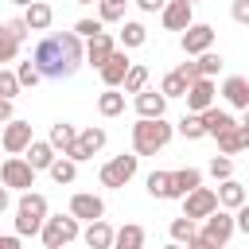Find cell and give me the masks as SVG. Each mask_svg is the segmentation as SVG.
<instances>
[{
	"label": "cell",
	"instance_id": "8fae6325",
	"mask_svg": "<svg viewBox=\"0 0 249 249\" xmlns=\"http://www.w3.org/2000/svg\"><path fill=\"white\" fill-rule=\"evenodd\" d=\"M70 218H78V222H97V218H105V198H101V195H89V191H78V195L70 198Z\"/></svg>",
	"mask_w": 249,
	"mask_h": 249
},
{
	"label": "cell",
	"instance_id": "e0dca14e",
	"mask_svg": "<svg viewBox=\"0 0 249 249\" xmlns=\"http://www.w3.org/2000/svg\"><path fill=\"white\" fill-rule=\"evenodd\" d=\"M160 19H163L167 31H187V27L195 23V8H187V4H179V0H167V4L160 8Z\"/></svg>",
	"mask_w": 249,
	"mask_h": 249
},
{
	"label": "cell",
	"instance_id": "7402d4cb",
	"mask_svg": "<svg viewBox=\"0 0 249 249\" xmlns=\"http://www.w3.org/2000/svg\"><path fill=\"white\" fill-rule=\"evenodd\" d=\"M198 121H202V132H206V136H218V132H226L230 124H237V117H233V113H226V109H218V105L202 109V113H198Z\"/></svg>",
	"mask_w": 249,
	"mask_h": 249
},
{
	"label": "cell",
	"instance_id": "3957f363",
	"mask_svg": "<svg viewBox=\"0 0 249 249\" xmlns=\"http://www.w3.org/2000/svg\"><path fill=\"white\" fill-rule=\"evenodd\" d=\"M47 218V198L39 191H23L16 202V237H35Z\"/></svg>",
	"mask_w": 249,
	"mask_h": 249
},
{
	"label": "cell",
	"instance_id": "f6af8a7d",
	"mask_svg": "<svg viewBox=\"0 0 249 249\" xmlns=\"http://www.w3.org/2000/svg\"><path fill=\"white\" fill-rule=\"evenodd\" d=\"M187 249H222L218 241H210V237H202V233H195L191 241H187Z\"/></svg>",
	"mask_w": 249,
	"mask_h": 249
},
{
	"label": "cell",
	"instance_id": "ab89813d",
	"mask_svg": "<svg viewBox=\"0 0 249 249\" xmlns=\"http://www.w3.org/2000/svg\"><path fill=\"white\" fill-rule=\"evenodd\" d=\"M210 175H214L218 183H222V179H233V160H230V156H214V160H210Z\"/></svg>",
	"mask_w": 249,
	"mask_h": 249
},
{
	"label": "cell",
	"instance_id": "5b68a950",
	"mask_svg": "<svg viewBox=\"0 0 249 249\" xmlns=\"http://www.w3.org/2000/svg\"><path fill=\"white\" fill-rule=\"evenodd\" d=\"M78 233H82V226H78V218H70V214L43 218V230H39V237H43L47 249H62V245H70Z\"/></svg>",
	"mask_w": 249,
	"mask_h": 249
},
{
	"label": "cell",
	"instance_id": "30bf717a",
	"mask_svg": "<svg viewBox=\"0 0 249 249\" xmlns=\"http://www.w3.org/2000/svg\"><path fill=\"white\" fill-rule=\"evenodd\" d=\"M179 202H183V218H191V222H195V218H206V214L218 210V198H214L210 187H195V191L183 195Z\"/></svg>",
	"mask_w": 249,
	"mask_h": 249
},
{
	"label": "cell",
	"instance_id": "484cf974",
	"mask_svg": "<svg viewBox=\"0 0 249 249\" xmlns=\"http://www.w3.org/2000/svg\"><path fill=\"white\" fill-rule=\"evenodd\" d=\"M74 140H78V128H74L70 121H54V124H51V136H47V144H51L54 152H62V156H66V152L74 148Z\"/></svg>",
	"mask_w": 249,
	"mask_h": 249
},
{
	"label": "cell",
	"instance_id": "ac0fdd59",
	"mask_svg": "<svg viewBox=\"0 0 249 249\" xmlns=\"http://www.w3.org/2000/svg\"><path fill=\"white\" fill-rule=\"evenodd\" d=\"M183 97H187V113H202V109H210V105H214V78H198V82H191Z\"/></svg>",
	"mask_w": 249,
	"mask_h": 249
},
{
	"label": "cell",
	"instance_id": "d4e9b609",
	"mask_svg": "<svg viewBox=\"0 0 249 249\" xmlns=\"http://www.w3.org/2000/svg\"><path fill=\"white\" fill-rule=\"evenodd\" d=\"M78 237H82L89 249H109V245H113V226H109L105 218H97V222H89Z\"/></svg>",
	"mask_w": 249,
	"mask_h": 249
},
{
	"label": "cell",
	"instance_id": "b9f144b4",
	"mask_svg": "<svg viewBox=\"0 0 249 249\" xmlns=\"http://www.w3.org/2000/svg\"><path fill=\"white\" fill-rule=\"evenodd\" d=\"M97 31H105L101 19H78V23H74V35H78V39H93Z\"/></svg>",
	"mask_w": 249,
	"mask_h": 249
},
{
	"label": "cell",
	"instance_id": "44dd1931",
	"mask_svg": "<svg viewBox=\"0 0 249 249\" xmlns=\"http://www.w3.org/2000/svg\"><path fill=\"white\" fill-rule=\"evenodd\" d=\"M222 97H226L233 109H249V78L230 74V78L222 82Z\"/></svg>",
	"mask_w": 249,
	"mask_h": 249
},
{
	"label": "cell",
	"instance_id": "7dc6e473",
	"mask_svg": "<svg viewBox=\"0 0 249 249\" xmlns=\"http://www.w3.org/2000/svg\"><path fill=\"white\" fill-rule=\"evenodd\" d=\"M163 4H167V0H136V8H140V12H160Z\"/></svg>",
	"mask_w": 249,
	"mask_h": 249
},
{
	"label": "cell",
	"instance_id": "681fc988",
	"mask_svg": "<svg viewBox=\"0 0 249 249\" xmlns=\"http://www.w3.org/2000/svg\"><path fill=\"white\" fill-rule=\"evenodd\" d=\"M0 249H23V245H19V237H16V233H12V237H4V233H0Z\"/></svg>",
	"mask_w": 249,
	"mask_h": 249
},
{
	"label": "cell",
	"instance_id": "db71d44e",
	"mask_svg": "<svg viewBox=\"0 0 249 249\" xmlns=\"http://www.w3.org/2000/svg\"><path fill=\"white\" fill-rule=\"evenodd\" d=\"M179 4H187V8H195V4H198V0H179Z\"/></svg>",
	"mask_w": 249,
	"mask_h": 249
},
{
	"label": "cell",
	"instance_id": "836d02e7",
	"mask_svg": "<svg viewBox=\"0 0 249 249\" xmlns=\"http://www.w3.org/2000/svg\"><path fill=\"white\" fill-rule=\"evenodd\" d=\"M97 19H101V27L105 23H121L124 19V4L121 0H97Z\"/></svg>",
	"mask_w": 249,
	"mask_h": 249
},
{
	"label": "cell",
	"instance_id": "f907efd6",
	"mask_svg": "<svg viewBox=\"0 0 249 249\" xmlns=\"http://www.w3.org/2000/svg\"><path fill=\"white\" fill-rule=\"evenodd\" d=\"M8 206H12V191H8V187H0V214H4Z\"/></svg>",
	"mask_w": 249,
	"mask_h": 249
},
{
	"label": "cell",
	"instance_id": "d590c367",
	"mask_svg": "<svg viewBox=\"0 0 249 249\" xmlns=\"http://www.w3.org/2000/svg\"><path fill=\"white\" fill-rule=\"evenodd\" d=\"M195 66H198V78H214L226 62H222V54H214V51H206V54H198L195 58Z\"/></svg>",
	"mask_w": 249,
	"mask_h": 249
},
{
	"label": "cell",
	"instance_id": "8992f818",
	"mask_svg": "<svg viewBox=\"0 0 249 249\" xmlns=\"http://www.w3.org/2000/svg\"><path fill=\"white\" fill-rule=\"evenodd\" d=\"M0 187H8V191H31L35 187V171L23 163V156H8L4 163H0Z\"/></svg>",
	"mask_w": 249,
	"mask_h": 249
},
{
	"label": "cell",
	"instance_id": "60d3db41",
	"mask_svg": "<svg viewBox=\"0 0 249 249\" xmlns=\"http://www.w3.org/2000/svg\"><path fill=\"white\" fill-rule=\"evenodd\" d=\"M16 93H19V82H16V74H12V70H0V97H4V101H12Z\"/></svg>",
	"mask_w": 249,
	"mask_h": 249
},
{
	"label": "cell",
	"instance_id": "ee69618b",
	"mask_svg": "<svg viewBox=\"0 0 249 249\" xmlns=\"http://www.w3.org/2000/svg\"><path fill=\"white\" fill-rule=\"evenodd\" d=\"M175 74H179L187 86H191V82H198V66H195V62H179V66H175Z\"/></svg>",
	"mask_w": 249,
	"mask_h": 249
},
{
	"label": "cell",
	"instance_id": "c3c4849f",
	"mask_svg": "<svg viewBox=\"0 0 249 249\" xmlns=\"http://www.w3.org/2000/svg\"><path fill=\"white\" fill-rule=\"evenodd\" d=\"M12 117H16V113H12V101H4V97H0V124H8Z\"/></svg>",
	"mask_w": 249,
	"mask_h": 249
},
{
	"label": "cell",
	"instance_id": "d6a6232c",
	"mask_svg": "<svg viewBox=\"0 0 249 249\" xmlns=\"http://www.w3.org/2000/svg\"><path fill=\"white\" fill-rule=\"evenodd\" d=\"M167 233H171V241H175V245H187V241H191L198 230H195V222H191V218H183V214H179V218H171Z\"/></svg>",
	"mask_w": 249,
	"mask_h": 249
},
{
	"label": "cell",
	"instance_id": "816d5d0a",
	"mask_svg": "<svg viewBox=\"0 0 249 249\" xmlns=\"http://www.w3.org/2000/svg\"><path fill=\"white\" fill-rule=\"evenodd\" d=\"M12 4H19V8H27V4H35V0H12Z\"/></svg>",
	"mask_w": 249,
	"mask_h": 249
},
{
	"label": "cell",
	"instance_id": "9f6ffc18",
	"mask_svg": "<svg viewBox=\"0 0 249 249\" xmlns=\"http://www.w3.org/2000/svg\"><path fill=\"white\" fill-rule=\"evenodd\" d=\"M121 4H128V0H121Z\"/></svg>",
	"mask_w": 249,
	"mask_h": 249
},
{
	"label": "cell",
	"instance_id": "5bb4252c",
	"mask_svg": "<svg viewBox=\"0 0 249 249\" xmlns=\"http://www.w3.org/2000/svg\"><path fill=\"white\" fill-rule=\"evenodd\" d=\"M128 66H132V58H128V54L117 47V51H113V54L101 62V70H97V74H101V82H105V89H121V82H124Z\"/></svg>",
	"mask_w": 249,
	"mask_h": 249
},
{
	"label": "cell",
	"instance_id": "8d00e7d4",
	"mask_svg": "<svg viewBox=\"0 0 249 249\" xmlns=\"http://www.w3.org/2000/svg\"><path fill=\"white\" fill-rule=\"evenodd\" d=\"M160 93H163V97H183V93H187V82H183V78L171 70V74H163V82H160Z\"/></svg>",
	"mask_w": 249,
	"mask_h": 249
},
{
	"label": "cell",
	"instance_id": "f5cc1de1",
	"mask_svg": "<svg viewBox=\"0 0 249 249\" xmlns=\"http://www.w3.org/2000/svg\"><path fill=\"white\" fill-rule=\"evenodd\" d=\"M163 249H183V245H175V241H167V245H163Z\"/></svg>",
	"mask_w": 249,
	"mask_h": 249
},
{
	"label": "cell",
	"instance_id": "11a10c76",
	"mask_svg": "<svg viewBox=\"0 0 249 249\" xmlns=\"http://www.w3.org/2000/svg\"><path fill=\"white\" fill-rule=\"evenodd\" d=\"M74 4H93V0H74Z\"/></svg>",
	"mask_w": 249,
	"mask_h": 249
},
{
	"label": "cell",
	"instance_id": "4fadbf2b",
	"mask_svg": "<svg viewBox=\"0 0 249 249\" xmlns=\"http://www.w3.org/2000/svg\"><path fill=\"white\" fill-rule=\"evenodd\" d=\"M210 47H214V27H210V23H191V27L183 31V54L198 58V54H206Z\"/></svg>",
	"mask_w": 249,
	"mask_h": 249
},
{
	"label": "cell",
	"instance_id": "83f0119b",
	"mask_svg": "<svg viewBox=\"0 0 249 249\" xmlns=\"http://www.w3.org/2000/svg\"><path fill=\"white\" fill-rule=\"evenodd\" d=\"M144 43H148V27L140 19H124L121 23V47L132 51V47H144Z\"/></svg>",
	"mask_w": 249,
	"mask_h": 249
},
{
	"label": "cell",
	"instance_id": "603a6c76",
	"mask_svg": "<svg viewBox=\"0 0 249 249\" xmlns=\"http://www.w3.org/2000/svg\"><path fill=\"white\" fill-rule=\"evenodd\" d=\"M214 198H218V206H222V210H237V206H245V202H249V195H245V187H241L237 179H222V187L214 191Z\"/></svg>",
	"mask_w": 249,
	"mask_h": 249
},
{
	"label": "cell",
	"instance_id": "52a82bcc",
	"mask_svg": "<svg viewBox=\"0 0 249 249\" xmlns=\"http://www.w3.org/2000/svg\"><path fill=\"white\" fill-rule=\"evenodd\" d=\"M105 128H97V124H89V128H82L78 132V140H74V148L66 152V160H74V163H82V160H93L101 148H105Z\"/></svg>",
	"mask_w": 249,
	"mask_h": 249
},
{
	"label": "cell",
	"instance_id": "d6986e66",
	"mask_svg": "<svg viewBox=\"0 0 249 249\" xmlns=\"http://www.w3.org/2000/svg\"><path fill=\"white\" fill-rule=\"evenodd\" d=\"M163 113H167V97H163L160 89H140V93H136V117L156 121V117H163Z\"/></svg>",
	"mask_w": 249,
	"mask_h": 249
},
{
	"label": "cell",
	"instance_id": "277c9868",
	"mask_svg": "<svg viewBox=\"0 0 249 249\" xmlns=\"http://www.w3.org/2000/svg\"><path fill=\"white\" fill-rule=\"evenodd\" d=\"M136 167H140V156L124 152V156H113L109 163H101L97 179H101V187H109V191H121V187H128V183H132Z\"/></svg>",
	"mask_w": 249,
	"mask_h": 249
},
{
	"label": "cell",
	"instance_id": "74e56055",
	"mask_svg": "<svg viewBox=\"0 0 249 249\" xmlns=\"http://www.w3.org/2000/svg\"><path fill=\"white\" fill-rule=\"evenodd\" d=\"M167 175H171V171H148L144 183H148V195H152V198H167Z\"/></svg>",
	"mask_w": 249,
	"mask_h": 249
},
{
	"label": "cell",
	"instance_id": "cb8c5ba5",
	"mask_svg": "<svg viewBox=\"0 0 249 249\" xmlns=\"http://www.w3.org/2000/svg\"><path fill=\"white\" fill-rule=\"evenodd\" d=\"M23 23H27V31H47L51 27V19H54V8L51 4H43V0H35V4H27L23 8V16H19Z\"/></svg>",
	"mask_w": 249,
	"mask_h": 249
},
{
	"label": "cell",
	"instance_id": "2e32d148",
	"mask_svg": "<svg viewBox=\"0 0 249 249\" xmlns=\"http://www.w3.org/2000/svg\"><path fill=\"white\" fill-rule=\"evenodd\" d=\"M195 187H202V171L198 167H179V171L167 175V198H183Z\"/></svg>",
	"mask_w": 249,
	"mask_h": 249
},
{
	"label": "cell",
	"instance_id": "ba28073f",
	"mask_svg": "<svg viewBox=\"0 0 249 249\" xmlns=\"http://www.w3.org/2000/svg\"><path fill=\"white\" fill-rule=\"evenodd\" d=\"M31 140H35V136H31V121H19V117H12V121L4 124V132H0V144H4L8 156H23V148H27Z\"/></svg>",
	"mask_w": 249,
	"mask_h": 249
},
{
	"label": "cell",
	"instance_id": "4316f807",
	"mask_svg": "<svg viewBox=\"0 0 249 249\" xmlns=\"http://www.w3.org/2000/svg\"><path fill=\"white\" fill-rule=\"evenodd\" d=\"M109 249H144V226L124 222L121 230H113V245Z\"/></svg>",
	"mask_w": 249,
	"mask_h": 249
},
{
	"label": "cell",
	"instance_id": "9c48e42d",
	"mask_svg": "<svg viewBox=\"0 0 249 249\" xmlns=\"http://www.w3.org/2000/svg\"><path fill=\"white\" fill-rule=\"evenodd\" d=\"M214 140H218V152H222V156H241V152L249 148V117H241L237 124H230V128L218 132Z\"/></svg>",
	"mask_w": 249,
	"mask_h": 249
},
{
	"label": "cell",
	"instance_id": "ffe728a7",
	"mask_svg": "<svg viewBox=\"0 0 249 249\" xmlns=\"http://www.w3.org/2000/svg\"><path fill=\"white\" fill-rule=\"evenodd\" d=\"M54 156H58V152H54L47 140H31V144L23 148V163H27L35 175H39V171H47V167L54 163Z\"/></svg>",
	"mask_w": 249,
	"mask_h": 249
},
{
	"label": "cell",
	"instance_id": "7a4b0ae2",
	"mask_svg": "<svg viewBox=\"0 0 249 249\" xmlns=\"http://www.w3.org/2000/svg\"><path fill=\"white\" fill-rule=\"evenodd\" d=\"M171 136H175V128L163 117H156V121H144L140 117L132 124V156H156V152H163L171 144Z\"/></svg>",
	"mask_w": 249,
	"mask_h": 249
},
{
	"label": "cell",
	"instance_id": "7bdbcfd3",
	"mask_svg": "<svg viewBox=\"0 0 249 249\" xmlns=\"http://www.w3.org/2000/svg\"><path fill=\"white\" fill-rule=\"evenodd\" d=\"M19 54V43H12L8 35H0V62H12Z\"/></svg>",
	"mask_w": 249,
	"mask_h": 249
},
{
	"label": "cell",
	"instance_id": "bcb514c9",
	"mask_svg": "<svg viewBox=\"0 0 249 249\" xmlns=\"http://www.w3.org/2000/svg\"><path fill=\"white\" fill-rule=\"evenodd\" d=\"M233 19L237 23H249V0H233Z\"/></svg>",
	"mask_w": 249,
	"mask_h": 249
},
{
	"label": "cell",
	"instance_id": "6da1fadb",
	"mask_svg": "<svg viewBox=\"0 0 249 249\" xmlns=\"http://www.w3.org/2000/svg\"><path fill=\"white\" fill-rule=\"evenodd\" d=\"M31 66L39 70V78H51V82H66L78 66H82V39L74 31H62V35H43L31 51Z\"/></svg>",
	"mask_w": 249,
	"mask_h": 249
},
{
	"label": "cell",
	"instance_id": "e575fe53",
	"mask_svg": "<svg viewBox=\"0 0 249 249\" xmlns=\"http://www.w3.org/2000/svg\"><path fill=\"white\" fill-rule=\"evenodd\" d=\"M12 74H16L19 89H35V86L43 82V78H39V70L31 66V58H27V62H16V70H12Z\"/></svg>",
	"mask_w": 249,
	"mask_h": 249
},
{
	"label": "cell",
	"instance_id": "9a60e30c",
	"mask_svg": "<svg viewBox=\"0 0 249 249\" xmlns=\"http://www.w3.org/2000/svg\"><path fill=\"white\" fill-rule=\"evenodd\" d=\"M113 51H117L113 35H109V31H97L93 39H86V47H82V62H89V66H97V70H101V62H105Z\"/></svg>",
	"mask_w": 249,
	"mask_h": 249
},
{
	"label": "cell",
	"instance_id": "4dcf8cb0",
	"mask_svg": "<svg viewBox=\"0 0 249 249\" xmlns=\"http://www.w3.org/2000/svg\"><path fill=\"white\" fill-rule=\"evenodd\" d=\"M140 89H148V66L132 62L128 74H124V82H121V93H140Z\"/></svg>",
	"mask_w": 249,
	"mask_h": 249
},
{
	"label": "cell",
	"instance_id": "7c38bea8",
	"mask_svg": "<svg viewBox=\"0 0 249 249\" xmlns=\"http://www.w3.org/2000/svg\"><path fill=\"white\" fill-rule=\"evenodd\" d=\"M237 230H233V214L230 210H214V214H206L202 218V237H210V241H218V245H226L230 237H233Z\"/></svg>",
	"mask_w": 249,
	"mask_h": 249
},
{
	"label": "cell",
	"instance_id": "f546056e",
	"mask_svg": "<svg viewBox=\"0 0 249 249\" xmlns=\"http://www.w3.org/2000/svg\"><path fill=\"white\" fill-rule=\"evenodd\" d=\"M97 113H101V117H121V113H124V93H121V89L97 93Z\"/></svg>",
	"mask_w": 249,
	"mask_h": 249
},
{
	"label": "cell",
	"instance_id": "f35d334b",
	"mask_svg": "<svg viewBox=\"0 0 249 249\" xmlns=\"http://www.w3.org/2000/svg\"><path fill=\"white\" fill-rule=\"evenodd\" d=\"M0 35H8V39H12V43H23V39H27V35H31V31H27V23H23V19H19V16H16V19H8V23H4V27H0Z\"/></svg>",
	"mask_w": 249,
	"mask_h": 249
},
{
	"label": "cell",
	"instance_id": "f1b7e54d",
	"mask_svg": "<svg viewBox=\"0 0 249 249\" xmlns=\"http://www.w3.org/2000/svg\"><path fill=\"white\" fill-rule=\"evenodd\" d=\"M47 171H51V179H54L58 187H70V183L78 179V163H74V160H66V156H54V163H51Z\"/></svg>",
	"mask_w": 249,
	"mask_h": 249
},
{
	"label": "cell",
	"instance_id": "1f68e13d",
	"mask_svg": "<svg viewBox=\"0 0 249 249\" xmlns=\"http://www.w3.org/2000/svg\"><path fill=\"white\" fill-rule=\"evenodd\" d=\"M171 128H179V136H183V140H202V136H206V132H202L198 113H183V117H179V124H171Z\"/></svg>",
	"mask_w": 249,
	"mask_h": 249
}]
</instances>
